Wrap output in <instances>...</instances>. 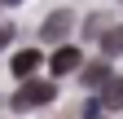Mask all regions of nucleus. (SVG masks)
<instances>
[{
  "instance_id": "nucleus-1",
  "label": "nucleus",
  "mask_w": 123,
  "mask_h": 119,
  "mask_svg": "<svg viewBox=\"0 0 123 119\" xmlns=\"http://www.w3.org/2000/svg\"><path fill=\"white\" fill-rule=\"evenodd\" d=\"M49 101H57V84L26 79L18 93H13V110H35V106H49Z\"/></svg>"
},
{
  "instance_id": "nucleus-2",
  "label": "nucleus",
  "mask_w": 123,
  "mask_h": 119,
  "mask_svg": "<svg viewBox=\"0 0 123 119\" xmlns=\"http://www.w3.org/2000/svg\"><path fill=\"white\" fill-rule=\"evenodd\" d=\"M70 26H75V13H70V9H57V13H49V18H44L40 40H66Z\"/></svg>"
},
{
  "instance_id": "nucleus-3",
  "label": "nucleus",
  "mask_w": 123,
  "mask_h": 119,
  "mask_svg": "<svg viewBox=\"0 0 123 119\" xmlns=\"http://www.w3.org/2000/svg\"><path fill=\"white\" fill-rule=\"evenodd\" d=\"M49 66H53V75H70V71H79V66H84V57H79V49H70V44H66V49H57V53H53V62H49Z\"/></svg>"
},
{
  "instance_id": "nucleus-4",
  "label": "nucleus",
  "mask_w": 123,
  "mask_h": 119,
  "mask_svg": "<svg viewBox=\"0 0 123 119\" xmlns=\"http://www.w3.org/2000/svg\"><path fill=\"white\" fill-rule=\"evenodd\" d=\"M97 101H101V110H123V79L110 75V79L101 84V97Z\"/></svg>"
},
{
  "instance_id": "nucleus-5",
  "label": "nucleus",
  "mask_w": 123,
  "mask_h": 119,
  "mask_svg": "<svg viewBox=\"0 0 123 119\" xmlns=\"http://www.w3.org/2000/svg\"><path fill=\"white\" fill-rule=\"evenodd\" d=\"M35 66H40V49H22L13 57V75H31Z\"/></svg>"
},
{
  "instance_id": "nucleus-6",
  "label": "nucleus",
  "mask_w": 123,
  "mask_h": 119,
  "mask_svg": "<svg viewBox=\"0 0 123 119\" xmlns=\"http://www.w3.org/2000/svg\"><path fill=\"white\" fill-rule=\"evenodd\" d=\"M88 88H101L105 79H110V66H105V62H92V66H84V75H79Z\"/></svg>"
},
{
  "instance_id": "nucleus-7",
  "label": "nucleus",
  "mask_w": 123,
  "mask_h": 119,
  "mask_svg": "<svg viewBox=\"0 0 123 119\" xmlns=\"http://www.w3.org/2000/svg\"><path fill=\"white\" fill-rule=\"evenodd\" d=\"M101 53H105V57H123V26H110V31H105Z\"/></svg>"
},
{
  "instance_id": "nucleus-8",
  "label": "nucleus",
  "mask_w": 123,
  "mask_h": 119,
  "mask_svg": "<svg viewBox=\"0 0 123 119\" xmlns=\"http://www.w3.org/2000/svg\"><path fill=\"white\" fill-rule=\"evenodd\" d=\"M9 40H13V22H9V26H0V49H5Z\"/></svg>"
},
{
  "instance_id": "nucleus-9",
  "label": "nucleus",
  "mask_w": 123,
  "mask_h": 119,
  "mask_svg": "<svg viewBox=\"0 0 123 119\" xmlns=\"http://www.w3.org/2000/svg\"><path fill=\"white\" fill-rule=\"evenodd\" d=\"M0 5H22V0H0Z\"/></svg>"
}]
</instances>
